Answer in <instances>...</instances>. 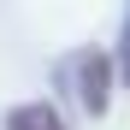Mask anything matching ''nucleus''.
Segmentation results:
<instances>
[{
  "label": "nucleus",
  "mask_w": 130,
  "mask_h": 130,
  "mask_svg": "<svg viewBox=\"0 0 130 130\" xmlns=\"http://www.w3.org/2000/svg\"><path fill=\"white\" fill-rule=\"evenodd\" d=\"M77 83H83V106H89V112H106L112 53H106V47H83V53H77Z\"/></svg>",
  "instance_id": "1"
},
{
  "label": "nucleus",
  "mask_w": 130,
  "mask_h": 130,
  "mask_svg": "<svg viewBox=\"0 0 130 130\" xmlns=\"http://www.w3.org/2000/svg\"><path fill=\"white\" fill-rule=\"evenodd\" d=\"M6 130H65V118L53 112L47 101H24V106L6 112Z\"/></svg>",
  "instance_id": "2"
},
{
  "label": "nucleus",
  "mask_w": 130,
  "mask_h": 130,
  "mask_svg": "<svg viewBox=\"0 0 130 130\" xmlns=\"http://www.w3.org/2000/svg\"><path fill=\"white\" fill-rule=\"evenodd\" d=\"M118 71H124V83H130V24H124V41H118Z\"/></svg>",
  "instance_id": "3"
}]
</instances>
